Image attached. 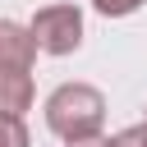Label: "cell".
I'll return each mask as SVG.
<instances>
[{
	"instance_id": "obj_1",
	"label": "cell",
	"mask_w": 147,
	"mask_h": 147,
	"mask_svg": "<svg viewBox=\"0 0 147 147\" xmlns=\"http://www.w3.org/2000/svg\"><path fill=\"white\" fill-rule=\"evenodd\" d=\"M46 124L55 138H87V133H101L106 124V96L92 87V83H60L51 96H46Z\"/></svg>"
},
{
	"instance_id": "obj_2",
	"label": "cell",
	"mask_w": 147,
	"mask_h": 147,
	"mask_svg": "<svg viewBox=\"0 0 147 147\" xmlns=\"http://www.w3.org/2000/svg\"><path fill=\"white\" fill-rule=\"evenodd\" d=\"M28 32H32L37 51H46V55H74L83 46V9L78 5H46V9L32 14Z\"/></svg>"
},
{
	"instance_id": "obj_3",
	"label": "cell",
	"mask_w": 147,
	"mask_h": 147,
	"mask_svg": "<svg viewBox=\"0 0 147 147\" xmlns=\"http://www.w3.org/2000/svg\"><path fill=\"white\" fill-rule=\"evenodd\" d=\"M32 69H14V64H0V115H28L32 110Z\"/></svg>"
},
{
	"instance_id": "obj_4",
	"label": "cell",
	"mask_w": 147,
	"mask_h": 147,
	"mask_svg": "<svg viewBox=\"0 0 147 147\" xmlns=\"http://www.w3.org/2000/svg\"><path fill=\"white\" fill-rule=\"evenodd\" d=\"M0 64H14V69H32L37 64V41L14 18H0Z\"/></svg>"
},
{
	"instance_id": "obj_5",
	"label": "cell",
	"mask_w": 147,
	"mask_h": 147,
	"mask_svg": "<svg viewBox=\"0 0 147 147\" xmlns=\"http://www.w3.org/2000/svg\"><path fill=\"white\" fill-rule=\"evenodd\" d=\"M0 147H28V124H23V115H0Z\"/></svg>"
},
{
	"instance_id": "obj_6",
	"label": "cell",
	"mask_w": 147,
	"mask_h": 147,
	"mask_svg": "<svg viewBox=\"0 0 147 147\" xmlns=\"http://www.w3.org/2000/svg\"><path fill=\"white\" fill-rule=\"evenodd\" d=\"M110 142H115V147H147V119H142V124H129V129H119Z\"/></svg>"
},
{
	"instance_id": "obj_7",
	"label": "cell",
	"mask_w": 147,
	"mask_h": 147,
	"mask_svg": "<svg viewBox=\"0 0 147 147\" xmlns=\"http://www.w3.org/2000/svg\"><path fill=\"white\" fill-rule=\"evenodd\" d=\"M142 0H92V9L96 14H106V18H124V14H133Z\"/></svg>"
},
{
	"instance_id": "obj_8",
	"label": "cell",
	"mask_w": 147,
	"mask_h": 147,
	"mask_svg": "<svg viewBox=\"0 0 147 147\" xmlns=\"http://www.w3.org/2000/svg\"><path fill=\"white\" fill-rule=\"evenodd\" d=\"M64 147H115V142H110L106 133H87V138H69Z\"/></svg>"
}]
</instances>
